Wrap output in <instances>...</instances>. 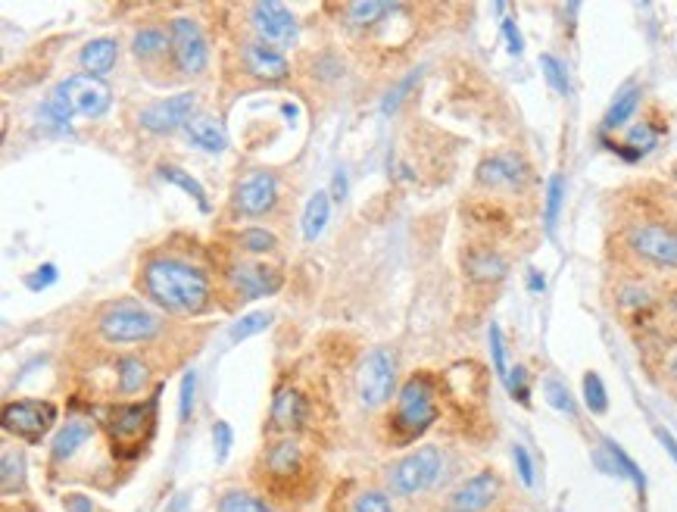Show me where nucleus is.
Returning a JSON list of instances; mask_svg holds the SVG:
<instances>
[{
    "label": "nucleus",
    "mask_w": 677,
    "mask_h": 512,
    "mask_svg": "<svg viewBox=\"0 0 677 512\" xmlns=\"http://www.w3.org/2000/svg\"><path fill=\"white\" fill-rule=\"evenodd\" d=\"M141 288L166 313L200 316L213 306V285L206 272L175 256L147 260L141 269Z\"/></svg>",
    "instance_id": "1"
},
{
    "label": "nucleus",
    "mask_w": 677,
    "mask_h": 512,
    "mask_svg": "<svg viewBox=\"0 0 677 512\" xmlns=\"http://www.w3.org/2000/svg\"><path fill=\"white\" fill-rule=\"evenodd\" d=\"M437 419V394H434V384L428 378H409L400 394H397V406H394V416H390V428H394V438L400 444H409L415 438H422V434L434 425Z\"/></svg>",
    "instance_id": "2"
},
{
    "label": "nucleus",
    "mask_w": 677,
    "mask_h": 512,
    "mask_svg": "<svg viewBox=\"0 0 677 512\" xmlns=\"http://www.w3.org/2000/svg\"><path fill=\"white\" fill-rule=\"evenodd\" d=\"M97 331L110 344H147L163 331V319L138 300L107 303L97 316Z\"/></svg>",
    "instance_id": "3"
},
{
    "label": "nucleus",
    "mask_w": 677,
    "mask_h": 512,
    "mask_svg": "<svg viewBox=\"0 0 677 512\" xmlns=\"http://www.w3.org/2000/svg\"><path fill=\"white\" fill-rule=\"evenodd\" d=\"M440 469H444V456H440V450L419 447L387 469V491L394 497H415V494L428 491L440 478Z\"/></svg>",
    "instance_id": "4"
},
{
    "label": "nucleus",
    "mask_w": 677,
    "mask_h": 512,
    "mask_svg": "<svg viewBox=\"0 0 677 512\" xmlns=\"http://www.w3.org/2000/svg\"><path fill=\"white\" fill-rule=\"evenodd\" d=\"M356 388H359V400L369 409L384 406L390 397H394V388H397V356L387 347L369 350L366 360L359 366Z\"/></svg>",
    "instance_id": "5"
},
{
    "label": "nucleus",
    "mask_w": 677,
    "mask_h": 512,
    "mask_svg": "<svg viewBox=\"0 0 677 512\" xmlns=\"http://www.w3.org/2000/svg\"><path fill=\"white\" fill-rule=\"evenodd\" d=\"M169 38H172V60L181 75H200L210 63V47L200 32V25L188 16H175L169 22Z\"/></svg>",
    "instance_id": "6"
},
{
    "label": "nucleus",
    "mask_w": 677,
    "mask_h": 512,
    "mask_svg": "<svg viewBox=\"0 0 677 512\" xmlns=\"http://www.w3.org/2000/svg\"><path fill=\"white\" fill-rule=\"evenodd\" d=\"M57 422V406L47 400H19L4 406V431L16 438L38 444Z\"/></svg>",
    "instance_id": "7"
},
{
    "label": "nucleus",
    "mask_w": 677,
    "mask_h": 512,
    "mask_svg": "<svg viewBox=\"0 0 677 512\" xmlns=\"http://www.w3.org/2000/svg\"><path fill=\"white\" fill-rule=\"evenodd\" d=\"M60 94L66 97V104L72 110V116H85V119H100L103 113L110 110L113 91L103 79H94L88 72L69 75L63 85H57Z\"/></svg>",
    "instance_id": "8"
},
{
    "label": "nucleus",
    "mask_w": 677,
    "mask_h": 512,
    "mask_svg": "<svg viewBox=\"0 0 677 512\" xmlns=\"http://www.w3.org/2000/svg\"><path fill=\"white\" fill-rule=\"evenodd\" d=\"M194 110H197V94L181 91L175 97L156 100V104L144 107L138 113V122H141V128H147V132H153V135H172L175 128H185L194 119Z\"/></svg>",
    "instance_id": "9"
},
{
    "label": "nucleus",
    "mask_w": 677,
    "mask_h": 512,
    "mask_svg": "<svg viewBox=\"0 0 677 512\" xmlns=\"http://www.w3.org/2000/svg\"><path fill=\"white\" fill-rule=\"evenodd\" d=\"M234 213L241 216H266L275 210L278 203V178L266 169H253L247 172L238 188H234Z\"/></svg>",
    "instance_id": "10"
},
{
    "label": "nucleus",
    "mask_w": 677,
    "mask_h": 512,
    "mask_svg": "<svg viewBox=\"0 0 677 512\" xmlns=\"http://www.w3.org/2000/svg\"><path fill=\"white\" fill-rule=\"evenodd\" d=\"M250 22L259 35V41H266L272 47H291L297 41V19L294 13L278 4V0H263V4L250 7Z\"/></svg>",
    "instance_id": "11"
},
{
    "label": "nucleus",
    "mask_w": 677,
    "mask_h": 512,
    "mask_svg": "<svg viewBox=\"0 0 677 512\" xmlns=\"http://www.w3.org/2000/svg\"><path fill=\"white\" fill-rule=\"evenodd\" d=\"M503 491V481L497 472H478L472 478H465L459 488L447 497V512H487L493 503H497Z\"/></svg>",
    "instance_id": "12"
},
{
    "label": "nucleus",
    "mask_w": 677,
    "mask_h": 512,
    "mask_svg": "<svg viewBox=\"0 0 677 512\" xmlns=\"http://www.w3.org/2000/svg\"><path fill=\"white\" fill-rule=\"evenodd\" d=\"M628 244L637 256L656 263V266H668L677 269V235L668 232L662 225H634L628 232Z\"/></svg>",
    "instance_id": "13"
},
{
    "label": "nucleus",
    "mask_w": 677,
    "mask_h": 512,
    "mask_svg": "<svg viewBox=\"0 0 677 512\" xmlns=\"http://www.w3.org/2000/svg\"><path fill=\"white\" fill-rule=\"evenodd\" d=\"M153 422V403H119V406H110L107 413V431L113 444L125 447V444H138L141 434L150 428Z\"/></svg>",
    "instance_id": "14"
},
{
    "label": "nucleus",
    "mask_w": 677,
    "mask_h": 512,
    "mask_svg": "<svg viewBox=\"0 0 677 512\" xmlns=\"http://www.w3.org/2000/svg\"><path fill=\"white\" fill-rule=\"evenodd\" d=\"M228 281L241 300L269 297L281 288V275L269 266H256V263H234L228 269Z\"/></svg>",
    "instance_id": "15"
},
{
    "label": "nucleus",
    "mask_w": 677,
    "mask_h": 512,
    "mask_svg": "<svg viewBox=\"0 0 677 512\" xmlns=\"http://www.w3.org/2000/svg\"><path fill=\"white\" fill-rule=\"evenodd\" d=\"M241 60H244L247 72L263 82H281V79H288V72H291L288 57L266 41H247L241 47Z\"/></svg>",
    "instance_id": "16"
},
{
    "label": "nucleus",
    "mask_w": 677,
    "mask_h": 512,
    "mask_svg": "<svg viewBox=\"0 0 677 512\" xmlns=\"http://www.w3.org/2000/svg\"><path fill=\"white\" fill-rule=\"evenodd\" d=\"M528 175V166L522 157L515 153H497V157H487L478 166V182L487 188H515L522 185Z\"/></svg>",
    "instance_id": "17"
},
{
    "label": "nucleus",
    "mask_w": 677,
    "mask_h": 512,
    "mask_svg": "<svg viewBox=\"0 0 677 512\" xmlns=\"http://www.w3.org/2000/svg\"><path fill=\"white\" fill-rule=\"evenodd\" d=\"M303 447L294 438H284L263 453V469L272 481H291L303 472Z\"/></svg>",
    "instance_id": "18"
},
{
    "label": "nucleus",
    "mask_w": 677,
    "mask_h": 512,
    "mask_svg": "<svg viewBox=\"0 0 677 512\" xmlns=\"http://www.w3.org/2000/svg\"><path fill=\"white\" fill-rule=\"evenodd\" d=\"M306 416H309V403H306V397L300 391H291V388L278 391V397L272 403V425L278 431H297V428H303Z\"/></svg>",
    "instance_id": "19"
},
{
    "label": "nucleus",
    "mask_w": 677,
    "mask_h": 512,
    "mask_svg": "<svg viewBox=\"0 0 677 512\" xmlns=\"http://www.w3.org/2000/svg\"><path fill=\"white\" fill-rule=\"evenodd\" d=\"M94 434V422L91 419H69L60 431L54 444H50V456H54V463H66L78 453V447H85L88 438Z\"/></svg>",
    "instance_id": "20"
},
{
    "label": "nucleus",
    "mask_w": 677,
    "mask_h": 512,
    "mask_svg": "<svg viewBox=\"0 0 677 512\" xmlns=\"http://www.w3.org/2000/svg\"><path fill=\"white\" fill-rule=\"evenodd\" d=\"M596 466H600L603 472H609V475H624V478H631V481L637 484V491L646 488V478H643L640 466H637L634 459H631L628 453H624L615 441H603V450L596 453Z\"/></svg>",
    "instance_id": "21"
},
{
    "label": "nucleus",
    "mask_w": 677,
    "mask_h": 512,
    "mask_svg": "<svg viewBox=\"0 0 677 512\" xmlns=\"http://www.w3.org/2000/svg\"><path fill=\"white\" fill-rule=\"evenodd\" d=\"M185 135L194 147L206 150V153H222L225 144H228V135L219 119L213 116H194L188 125H185Z\"/></svg>",
    "instance_id": "22"
},
{
    "label": "nucleus",
    "mask_w": 677,
    "mask_h": 512,
    "mask_svg": "<svg viewBox=\"0 0 677 512\" xmlns=\"http://www.w3.org/2000/svg\"><path fill=\"white\" fill-rule=\"evenodd\" d=\"M116 57H119L116 38H94L82 47V69L94 75V79H103L116 66Z\"/></svg>",
    "instance_id": "23"
},
{
    "label": "nucleus",
    "mask_w": 677,
    "mask_h": 512,
    "mask_svg": "<svg viewBox=\"0 0 677 512\" xmlns=\"http://www.w3.org/2000/svg\"><path fill=\"white\" fill-rule=\"evenodd\" d=\"M465 272H468V278H475V281H500V278H506L509 266H506V260L497 250L475 247V250H468V256H465Z\"/></svg>",
    "instance_id": "24"
},
{
    "label": "nucleus",
    "mask_w": 677,
    "mask_h": 512,
    "mask_svg": "<svg viewBox=\"0 0 677 512\" xmlns=\"http://www.w3.org/2000/svg\"><path fill=\"white\" fill-rule=\"evenodd\" d=\"M132 54L141 63H153V60L172 54V38H169V32L156 29V25H144V29L135 32V38H132Z\"/></svg>",
    "instance_id": "25"
},
{
    "label": "nucleus",
    "mask_w": 677,
    "mask_h": 512,
    "mask_svg": "<svg viewBox=\"0 0 677 512\" xmlns=\"http://www.w3.org/2000/svg\"><path fill=\"white\" fill-rule=\"evenodd\" d=\"M328 219H331V194L328 191H316V194L309 197L306 210H303V222H300L303 238L306 241H316L325 232Z\"/></svg>",
    "instance_id": "26"
},
{
    "label": "nucleus",
    "mask_w": 677,
    "mask_h": 512,
    "mask_svg": "<svg viewBox=\"0 0 677 512\" xmlns=\"http://www.w3.org/2000/svg\"><path fill=\"white\" fill-rule=\"evenodd\" d=\"M150 381V369L141 356H122L116 363V388L119 394H138Z\"/></svg>",
    "instance_id": "27"
},
{
    "label": "nucleus",
    "mask_w": 677,
    "mask_h": 512,
    "mask_svg": "<svg viewBox=\"0 0 677 512\" xmlns=\"http://www.w3.org/2000/svg\"><path fill=\"white\" fill-rule=\"evenodd\" d=\"M156 172H160L163 182H169V185H175V188L185 191L188 197H194V200H197V207H200L203 213L210 210V200H206V191H203V185L197 182V178H194L191 172H185L181 166H172V163H163Z\"/></svg>",
    "instance_id": "28"
},
{
    "label": "nucleus",
    "mask_w": 677,
    "mask_h": 512,
    "mask_svg": "<svg viewBox=\"0 0 677 512\" xmlns=\"http://www.w3.org/2000/svg\"><path fill=\"white\" fill-rule=\"evenodd\" d=\"M637 107H640V88H637V85L624 88V91L612 100V107L606 110L603 128H606V132H612V128H621L624 122H628V119L634 116Z\"/></svg>",
    "instance_id": "29"
},
{
    "label": "nucleus",
    "mask_w": 677,
    "mask_h": 512,
    "mask_svg": "<svg viewBox=\"0 0 677 512\" xmlns=\"http://www.w3.org/2000/svg\"><path fill=\"white\" fill-rule=\"evenodd\" d=\"M216 512H272V506L256 497L250 491H225L219 497V509Z\"/></svg>",
    "instance_id": "30"
},
{
    "label": "nucleus",
    "mask_w": 677,
    "mask_h": 512,
    "mask_svg": "<svg viewBox=\"0 0 677 512\" xmlns=\"http://www.w3.org/2000/svg\"><path fill=\"white\" fill-rule=\"evenodd\" d=\"M562 200H565V178L562 175H553L550 185H546V232H556V222H559V213H562Z\"/></svg>",
    "instance_id": "31"
},
{
    "label": "nucleus",
    "mask_w": 677,
    "mask_h": 512,
    "mask_svg": "<svg viewBox=\"0 0 677 512\" xmlns=\"http://www.w3.org/2000/svg\"><path fill=\"white\" fill-rule=\"evenodd\" d=\"M269 322H272V313H247V316H241L238 322H234V325L228 328V338H231L234 344H238V341H247V338L259 335V331H266Z\"/></svg>",
    "instance_id": "32"
},
{
    "label": "nucleus",
    "mask_w": 677,
    "mask_h": 512,
    "mask_svg": "<svg viewBox=\"0 0 677 512\" xmlns=\"http://www.w3.org/2000/svg\"><path fill=\"white\" fill-rule=\"evenodd\" d=\"M584 403H587L590 413H596V416H603L606 409H609L606 384H603V378L596 375V372H587V375H584Z\"/></svg>",
    "instance_id": "33"
},
{
    "label": "nucleus",
    "mask_w": 677,
    "mask_h": 512,
    "mask_svg": "<svg viewBox=\"0 0 677 512\" xmlns=\"http://www.w3.org/2000/svg\"><path fill=\"white\" fill-rule=\"evenodd\" d=\"M238 247L244 253H272L278 247V238L266 232V228H244L238 235Z\"/></svg>",
    "instance_id": "34"
},
{
    "label": "nucleus",
    "mask_w": 677,
    "mask_h": 512,
    "mask_svg": "<svg viewBox=\"0 0 677 512\" xmlns=\"http://www.w3.org/2000/svg\"><path fill=\"white\" fill-rule=\"evenodd\" d=\"M390 10H397V7L378 4V0H366V4H350V7H347V19H350V25H372V22H378L384 13H390Z\"/></svg>",
    "instance_id": "35"
},
{
    "label": "nucleus",
    "mask_w": 677,
    "mask_h": 512,
    "mask_svg": "<svg viewBox=\"0 0 677 512\" xmlns=\"http://www.w3.org/2000/svg\"><path fill=\"white\" fill-rule=\"evenodd\" d=\"M41 116H44L50 125H69V122H72V110H69V104H66V97L60 94V88L47 94V100L41 104Z\"/></svg>",
    "instance_id": "36"
},
{
    "label": "nucleus",
    "mask_w": 677,
    "mask_h": 512,
    "mask_svg": "<svg viewBox=\"0 0 677 512\" xmlns=\"http://www.w3.org/2000/svg\"><path fill=\"white\" fill-rule=\"evenodd\" d=\"M543 394H546V403L556 406L559 413L575 416V400H571L568 388H565V384H562L559 378H546V381H543Z\"/></svg>",
    "instance_id": "37"
},
{
    "label": "nucleus",
    "mask_w": 677,
    "mask_h": 512,
    "mask_svg": "<svg viewBox=\"0 0 677 512\" xmlns=\"http://www.w3.org/2000/svg\"><path fill=\"white\" fill-rule=\"evenodd\" d=\"M353 512H394V500L384 491H362L353 503Z\"/></svg>",
    "instance_id": "38"
},
{
    "label": "nucleus",
    "mask_w": 677,
    "mask_h": 512,
    "mask_svg": "<svg viewBox=\"0 0 677 512\" xmlns=\"http://www.w3.org/2000/svg\"><path fill=\"white\" fill-rule=\"evenodd\" d=\"M540 69H543L546 82H550L553 91L568 94V75H565V66H562L553 54H543V57H540Z\"/></svg>",
    "instance_id": "39"
},
{
    "label": "nucleus",
    "mask_w": 677,
    "mask_h": 512,
    "mask_svg": "<svg viewBox=\"0 0 677 512\" xmlns=\"http://www.w3.org/2000/svg\"><path fill=\"white\" fill-rule=\"evenodd\" d=\"M487 341H490L493 369H497V375L506 381V375H509V366H506V344H503V331H500V325H497V322L490 325V331H487Z\"/></svg>",
    "instance_id": "40"
},
{
    "label": "nucleus",
    "mask_w": 677,
    "mask_h": 512,
    "mask_svg": "<svg viewBox=\"0 0 677 512\" xmlns=\"http://www.w3.org/2000/svg\"><path fill=\"white\" fill-rule=\"evenodd\" d=\"M419 75H422L419 69H412V72L406 75V79H403V82H400V85H397L394 91H390V94L384 97V104H381V113H384V116L397 113V107H400L403 100H406V94H409V91L415 88V82H419Z\"/></svg>",
    "instance_id": "41"
},
{
    "label": "nucleus",
    "mask_w": 677,
    "mask_h": 512,
    "mask_svg": "<svg viewBox=\"0 0 677 512\" xmlns=\"http://www.w3.org/2000/svg\"><path fill=\"white\" fill-rule=\"evenodd\" d=\"M194 394H197V372H185L181 378V397H178V419L188 422L191 413H194Z\"/></svg>",
    "instance_id": "42"
},
{
    "label": "nucleus",
    "mask_w": 677,
    "mask_h": 512,
    "mask_svg": "<svg viewBox=\"0 0 677 512\" xmlns=\"http://www.w3.org/2000/svg\"><path fill=\"white\" fill-rule=\"evenodd\" d=\"M506 388H509V394L522 403V406H528L531 403V388H528V369L525 366H515V369H509V375H506Z\"/></svg>",
    "instance_id": "43"
},
{
    "label": "nucleus",
    "mask_w": 677,
    "mask_h": 512,
    "mask_svg": "<svg viewBox=\"0 0 677 512\" xmlns=\"http://www.w3.org/2000/svg\"><path fill=\"white\" fill-rule=\"evenodd\" d=\"M656 141H659V135L653 132V128H649L646 122H640V125H634L631 132H628V147H634V153H649L656 147Z\"/></svg>",
    "instance_id": "44"
},
{
    "label": "nucleus",
    "mask_w": 677,
    "mask_h": 512,
    "mask_svg": "<svg viewBox=\"0 0 677 512\" xmlns=\"http://www.w3.org/2000/svg\"><path fill=\"white\" fill-rule=\"evenodd\" d=\"M4 494H10L13 491V478L22 484V478H25V459L19 456V453H13V450H7L4 453Z\"/></svg>",
    "instance_id": "45"
},
{
    "label": "nucleus",
    "mask_w": 677,
    "mask_h": 512,
    "mask_svg": "<svg viewBox=\"0 0 677 512\" xmlns=\"http://www.w3.org/2000/svg\"><path fill=\"white\" fill-rule=\"evenodd\" d=\"M512 459H515L518 478H522L525 488H534V463H531V453H528L522 444H515V447H512Z\"/></svg>",
    "instance_id": "46"
},
{
    "label": "nucleus",
    "mask_w": 677,
    "mask_h": 512,
    "mask_svg": "<svg viewBox=\"0 0 677 512\" xmlns=\"http://www.w3.org/2000/svg\"><path fill=\"white\" fill-rule=\"evenodd\" d=\"M231 441H234V434H231V425H228V422H216V425H213V447H216V463H225V459H228Z\"/></svg>",
    "instance_id": "47"
},
{
    "label": "nucleus",
    "mask_w": 677,
    "mask_h": 512,
    "mask_svg": "<svg viewBox=\"0 0 677 512\" xmlns=\"http://www.w3.org/2000/svg\"><path fill=\"white\" fill-rule=\"evenodd\" d=\"M57 281V266H41V269H35V275H29L25 278V285H29L32 291H44V288H50Z\"/></svg>",
    "instance_id": "48"
},
{
    "label": "nucleus",
    "mask_w": 677,
    "mask_h": 512,
    "mask_svg": "<svg viewBox=\"0 0 677 512\" xmlns=\"http://www.w3.org/2000/svg\"><path fill=\"white\" fill-rule=\"evenodd\" d=\"M503 35H506V41H509V54H522L525 50V41H522V32H518V25H515V19H503Z\"/></svg>",
    "instance_id": "49"
},
{
    "label": "nucleus",
    "mask_w": 677,
    "mask_h": 512,
    "mask_svg": "<svg viewBox=\"0 0 677 512\" xmlns=\"http://www.w3.org/2000/svg\"><path fill=\"white\" fill-rule=\"evenodd\" d=\"M63 506H66V512H94V503L85 494H69V497H63Z\"/></svg>",
    "instance_id": "50"
},
{
    "label": "nucleus",
    "mask_w": 677,
    "mask_h": 512,
    "mask_svg": "<svg viewBox=\"0 0 677 512\" xmlns=\"http://www.w3.org/2000/svg\"><path fill=\"white\" fill-rule=\"evenodd\" d=\"M344 197H347V172L337 169L331 182V200H344Z\"/></svg>",
    "instance_id": "51"
},
{
    "label": "nucleus",
    "mask_w": 677,
    "mask_h": 512,
    "mask_svg": "<svg viewBox=\"0 0 677 512\" xmlns=\"http://www.w3.org/2000/svg\"><path fill=\"white\" fill-rule=\"evenodd\" d=\"M656 438H659V441H662V447H665V450H668V456H671V459H674V466H677V441H674V438H671V434H668V431H665V428H656Z\"/></svg>",
    "instance_id": "52"
},
{
    "label": "nucleus",
    "mask_w": 677,
    "mask_h": 512,
    "mask_svg": "<svg viewBox=\"0 0 677 512\" xmlns=\"http://www.w3.org/2000/svg\"><path fill=\"white\" fill-rule=\"evenodd\" d=\"M185 509H188V497H185V494H178L175 503L169 506V512H185Z\"/></svg>",
    "instance_id": "53"
},
{
    "label": "nucleus",
    "mask_w": 677,
    "mask_h": 512,
    "mask_svg": "<svg viewBox=\"0 0 677 512\" xmlns=\"http://www.w3.org/2000/svg\"><path fill=\"white\" fill-rule=\"evenodd\" d=\"M531 291H543V275L531 272Z\"/></svg>",
    "instance_id": "54"
},
{
    "label": "nucleus",
    "mask_w": 677,
    "mask_h": 512,
    "mask_svg": "<svg viewBox=\"0 0 677 512\" xmlns=\"http://www.w3.org/2000/svg\"><path fill=\"white\" fill-rule=\"evenodd\" d=\"M668 310H671V316L677 319V291H674V294L668 297Z\"/></svg>",
    "instance_id": "55"
},
{
    "label": "nucleus",
    "mask_w": 677,
    "mask_h": 512,
    "mask_svg": "<svg viewBox=\"0 0 677 512\" xmlns=\"http://www.w3.org/2000/svg\"><path fill=\"white\" fill-rule=\"evenodd\" d=\"M668 375H671V381L677 384V353H674V360H671V366H668Z\"/></svg>",
    "instance_id": "56"
},
{
    "label": "nucleus",
    "mask_w": 677,
    "mask_h": 512,
    "mask_svg": "<svg viewBox=\"0 0 677 512\" xmlns=\"http://www.w3.org/2000/svg\"><path fill=\"white\" fill-rule=\"evenodd\" d=\"M284 116H291V119H294V116H297V107H291V104H284Z\"/></svg>",
    "instance_id": "57"
}]
</instances>
